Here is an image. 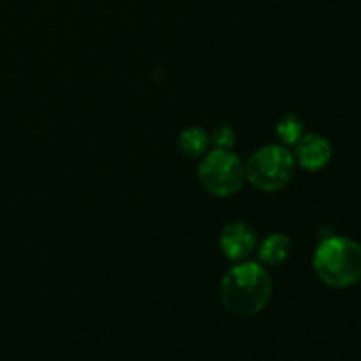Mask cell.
Listing matches in <instances>:
<instances>
[{"mask_svg": "<svg viewBox=\"0 0 361 361\" xmlns=\"http://www.w3.org/2000/svg\"><path fill=\"white\" fill-rule=\"evenodd\" d=\"M289 252H291V240L286 235L274 233L259 245V261L267 267H279L288 261Z\"/></svg>", "mask_w": 361, "mask_h": 361, "instance_id": "cell-7", "label": "cell"}, {"mask_svg": "<svg viewBox=\"0 0 361 361\" xmlns=\"http://www.w3.org/2000/svg\"><path fill=\"white\" fill-rule=\"evenodd\" d=\"M256 233L245 222H231L221 233V250L228 259L243 261L256 249Z\"/></svg>", "mask_w": 361, "mask_h": 361, "instance_id": "cell-5", "label": "cell"}, {"mask_svg": "<svg viewBox=\"0 0 361 361\" xmlns=\"http://www.w3.org/2000/svg\"><path fill=\"white\" fill-rule=\"evenodd\" d=\"M212 141L217 148H222V150H229V148L235 145V133H233L231 127H217L215 133L212 134Z\"/></svg>", "mask_w": 361, "mask_h": 361, "instance_id": "cell-10", "label": "cell"}, {"mask_svg": "<svg viewBox=\"0 0 361 361\" xmlns=\"http://www.w3.org/2000/svg\"><path fill=\"white\" fill-rule=\"evenodd\" d=\"M295 147V162L307 171H319L331 161V145L323 136L303 134Z\"/></svg>", "mask_w": 361, "mask_h": 361, "instance_id": "cell-6", "label": "cell"}, {"mask_svg": "<svg viewBox=\"0 0 361 361\" xmlns=\"http://www.w3.org/2000/svg\"><path fill=\"white\" fill-rule=\"evenodd\" d=\"M208 145H210V137L200 127H189L180 134V152L189 159L203 157L208 150Z\"/></svg>", "mask_w": 361, "mask_h": 361, "instance_id": "cell-8", "label": "cell"}, {"mask_svg": "<svg viewBox=\"0 0 361 361\" xmlns=\"http://www.w3.org/2000/svg\"><path fill=\"white\" fill-rule=\"evenodd\" d=\"M271 298L268 271L257 263H240L229 268L221 282L222 305L231 314L249 317L259 314Z\"/></svg>", "mask_w": 361, "mask_h": 361, "instance_id": "cell-1", "label": "cell"}, {"mask_svg": "<svg viewBox=\"0 0 361 361\" xmlns=\"http://www.w3.org/2000/svg\"><path fill=\"white\" fill-rule=\"evenodd\" d=\"M314 271L331 288H349L361 279V245L344 236L326 238L314 254Z\"/></svg>", "mask_w": 361, "mask_h": 361, "instance_id": "cell-2", "label": "cell"}, {"mask_svg": "<svg viewBox=\"0 0 361 361\" xmlns=\"http://www.w3.org/2000/svg\"><path fill=\"white\" fill-rule=\"evenodd\" d=\"M197 176L208 194L217 197H229L238 192L245 180V166L231 150L215 148L203 155Z\"/></svg>", "mask_w": 361, "mask_h": 361, "instance_id": "cell-4", "label": "cell"}, {"mask_svg": "<svg viewBox=\"0 0 361 361\" xmlns=\"http://www.w3.org/2000/svg\"><path fill=\"white\" fill-rule=\"evenodd\" d=\"M275 133L284 145H296L303 136V123L296 115H286L279 120Z\"/></svg>", "mask_w": 361, "mask_h": 361, "instance_id": "cell-9", "label": "cell"}, {"mask_svg": "<svg viewBox=\"0 0 361 361\" xmlns=\"http://www.w3.org/2000/svg\"><path fill=\"white\" fill-rule=\"evenodd\" d=\"M295 166V157L284 145H267L249 159L245 176L256 189L277 192L293 180Z\"/></svg>", "mask_w": 361, "mask_h": 361, "instance_id": "cell-3", "label": "cell"}]
</instances>
